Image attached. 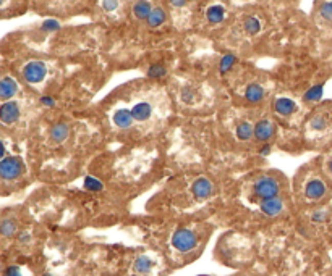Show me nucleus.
<instances>
[{
    "label": "nucleus",
    "mask_w": 332,
    "mask_h": 276,
    "mask_svg": "<svg viewBox=\"0 0 332 276\" xmlns=\"http://www.w3.org/2000/svg\"><path fill=\"white\" fill-rule=\"evenodd\" d=\"M279 192H280V183L271 174H262L253 183V195L258 197L259 200L279 195Z\"/></svg>",
    "instance_id": "1"
},
{
    "label": "nucleus",
    "mask_w": 332,
    "mask_h": 276,
    "mask_svg": "<svg viewBox=\"0 0 332 276\" xmlns=\"http://www.w3.org/2000/svg\"><path fill=\"white\" fill-rule=\"evenodd\" d=\"M172 245L175 250H179L182 254H187L193 250L198 245V238L191 230L188 228H180L173 233L172 236Z\"/></svg>",
    "instance_id": "2"
},
{
    "label": "nucleus",
    "mask_w": 332,
    "mask_h": 276,
    "mask_svg": "<svg viewBox=\"0 0 332 276\" xmlns=\"http://www.w3.org/2000/svg\"><path fill=\"white\" fill-rule=\"evenodd\" d=\"M25 173V163L18 157H5L0 160V178L5 181L18 180Z\"/></svg>",
    "instance_id": "3"
},
{
    "label": "nucleus",
    "mask_w": 332,
    "mask_h": 276,
    "mask_svg": "<svg viewBox=\"0 0 332 276\" xmlns=\"http://www.w3.org/2000/svg\"><path fill=\"white\" fill-rule=\"evenodd\" d=\"M47 74V65L41 60H31L23 66V78L29 84L41 83Z\"/></svg>",
    "instance_id": "4"
},
{
    "label": "nucleus",
    "mask_w": 332,
    "mask_h": 276,
    "mask_svg": "<svg viewBox=\"0 0 332 276\" xmlns=\"http://www.w3.org/2000/svg\"><path fill=\"white\" fill-rule=\"evenodd\" d=\"M284 199L280 195L269 197V199H262L259 200V210L262 215L269 216V218H274V216L280 215L284 210Z\"/></svg>",
    "instance_id": "5"
},
{
    "label": "nucleus",
    "mask_w": 332,
    "mask_h": 276,
    "mask_svg": "<svg viewBox=\"0 0 332 276\" xmlns=\"http://www.w3.org/2000/svg\"><path fill=\"white\" fill-rule=\"evenodd\" d=\"M191 192L198 200H204V199H208V197L212 195L214 184H212V181L209 178H206V176H200V178H196L193 181Z\"/></svg>",
    "instance_id": "6"
},
{
    "label": "nucleus",
    "mask_w": 332,
    "mask_h": 276,
    "mask_svg": "<svg viewBox=\"0 0 332 276\" xmlns=\"http://www.w3.org/2000/svg\"><path fill=\"white\" fill-rule=\"evenodd\" d=\"M327 194V186L323 180L313 178L305 184V197L309 200H321Z\"/></svg>",
    "instance_id": "7"
},
{
    "label": "nucleus",
    "mask_w": 332,
    "mask_h": 276,
    "mask_svg": "<svg viewBox=\"0 0 332 276\" xmlns=\"http://www.w3.org/2000/svg\"><path fill=\"white\" fill-rule=\"evenodd\" d=\"M19 115H21V110H19V105L13 101H5L0 107V121L5 124H13L19 120Z\"/></svg>",
    "instance_id": "8"
},
{
    "label": "nucleus",
    "mask_w": 332,
    "mask_h": 276,
    "mask_svg": "<svg viewBox=\"0 0 332 276\" xmlns=\"http://www.w3.org/2000/svg\"><path fill=\"white\" fill-rule=\"evenodd\" d=\"M276 133V126L271 120H261L255 124V130H253V137L259 142H266L269 141L272 136Z\"/></svg>",
    "instance_id": "9"
},
{
    "label": "nucleus",
    "mask_w": 332,
    "mask_h": 276,
    "mask_svg": "<svg viewBox=\"0 0 332 276\" xmlns=\"http://www.w3.org/2000/svg\"><path fill=\"white\" fill-rule=\"evenodd\" d=\"M70 136V124L67 121H58L55 123L51 130H49V137L54 144H62L68 139Z\"/></svg>",
    "instance_id": "10"
},
{
    "label": "nucleus",
    "mask_w": 332,
    "mask_h": 276,
    "mask_svg": "<svg viewBox=\"0 0 332 276\" xmlns=\"http://www.w3.org/2000/svg\"><path fill=\"white\" fill-rule=\"evenodd\" d=\"M112 121L117 128H120V130H128V128L133 126L135 118L131 115V110H128V108H119V110L114 112Z\"/></svg>",
    "instance_id": "11"
},
{
    "label": "nucleus",
    "mask_w": 332,
    "mask_h": 276,
    "mask_svg": "<svg viewBox=\"0 0 332 276\" xmlns=\"http://www.w3.org/2000/svg\"><path fill=\"white\" fill-rule=\"evenodd\" d=\"M131 115L135 118V121H148L151 115H152V105L148 101H141V102H136L131 107Z\"/></svg>",
    "instance_id": "12"
},
{
    "label": "nucleus",
    "mask_w": 332,
    "mask_h": 276,
    "mask_svg": "<svg viewBox=\"0 0 332 276\" xmlns=\"http://www.w3.org/2000/svg\"><path fill=\"white\" fill-rule=\"evenodd\" d=\"M18 92V84L12 76H5L0 80V98L2 101H10Z\"/></svg>",
    "instance_id": "13"
},
{
    "label": "nucleus",
    "mask_w": 332,
    "mask_h": 276,
    "mask_svg": "<svg viewBox=\"0 0 332 276\" xmlns=\"http://www.w3.org/2000/svg\"><path fill=\"white\" fill-rule=\"evenodd\" d=\"M297 104L289 97H279L274 102V112L280 116H290L295 112Z\"/></svg>",
    "instance_id": "14"
},
{
    "label": "nucleus",
    "mask_w": 332,
    "mask_h": 276,
    "mask_svg": "<svg viewBox=\"0 0 332 276\" xmlns=\"http://www.w3.org/2000/svg\"><path fill=\"white\" fill-rule=\"evenodd\" d=\"M151 10H152V5L149 0H136V2L133 4V8H131V12H133V16L136 19H140V21H146L151 13Z\"/></svg>",
    "instance_id": "15"
},
{
    "label": "nucleus",
    "mask_w": 332,
    "mask_h": 276,
    "mask_svg": "<svg viewBox=\"0 0 332 276\" xmlns=\"http://www.w3.org/2000/svg\"><path fill=\"white\" fill-rule=\"evenodd\" d=\"M264 89H262V86L258 84V83H251L247 86L245 89V98L250 102V104H258L261 102L262 98H264Z\"/></svg>",
    "instance_id": "16"
},
{
    "label": "nucleus",
    "mask_w": 332,
    "mask_h": 276,
    "mask_svg": "<svg viewBox=\"0 0 332 276\" xmlns=\"http://www.w3.org/2000/svg\"><path fill=\"white\" fill-rule=\"evenodd\" d=\"M152 267H154L152 259H149L148 255H140L133 263V271L138 273V274H148V273H151Z\"/></svg>",
    "instance_id": "17"
},
{
    "label": "nucleus",
    "mask_w": 332,
    "mask_h": 276,
    "mask_svg": "<svg viewBox=\"0 0 332 276\" xmlns=\"http://www.w3.org/2000/svg\"><path fill=\"white\" fill-rule=\"evenodd\" d=\"M206 19L211 24H219L226 19V8L222 5H211L206 12Z\"/></svg>",
    "instance_id": "18"
},
{
    "label": "nucleus",
    "mask_w": 332,
    "mask_h": 276,
    "mask_svg": "<svg viewBox=\"0 0 332 276\" xmlns=\"http://www.w3.org/2000/svg\"><path fill=\"white\" fill-rule=\"evenodd\" d=\"M146 23H148V26L151 29H156V28L162 26L165 23V12H164L161 7H152L148 19H146Z\"/></svg>",
    "instance_id": "19"
},
{
    "label": "nucleus",
    "mask_w": 332,
    "mask_h": 276,
    "mask_svg": "<svg viewBox=\"0 0 332 276\" xmlns=\"http://www.w3.org/2000/svg\"><path fill=\"white\" fill-rule=\"evenodd\" d=\"M327 126H329V118L324 113L315 115L309 121V130L313 133H324L327 130Z\"/></svg>",
    "instance_id": "20"
},
{
    "label": "nucleus",
    "mask_w": 332,
    "mask_h": 276,
    "mask_svg": "<svg viewBox=\"0 0 332 276\" xmlns=\"http://www.w3.org/2000/svg\"><path fill=\"white\" fill-rule=\"evenodd\" d=\"M262 28L261 19L256 16H247L243 19V31H245L248 36H256Z\"/></svg>",
    "instance_id": "21"
},
{
    "label": "nucleus",
    "mask_w": 332,
    "mask_h": 276,
    "mask_svg": "<svg viewBox=\"0 0 332 276\" xmlns=\"http://www.w3.org/2000/svg\"><path fill=\"white\" fill-rule=\"evenodd\" d=\"M318 18L326 24H332V0H323L318 5Z\"/></svg>",
    "instance_id": "22"
},
{
    "label": "nucleus",
    "mask_w": 332,
    "mask_h": 276,
    "mask_svg": "<svg viewBox=\"0 0 332 276\" xmlns=\"http://www.w3.org/2000/svg\"><path fill=\"white\" fill-rule=\"evenodd\" d=\"M253 130H255V126H251V123H248V121L238 123L237 128H235V136H237V139L241 141V142L250 141L251 137H253Z\"/></svg>",
    "instance_id": "23"
},
{
    "label": "nucleus",
    "mask_w": 332,
    "mask_h": 276,
    "mask_svg": "<svg viewBox=\"0 0 332 276\" xmlns=\"http://www.w3.org/2000/svg\"><path fill=\"white\" fill-rule=\"evenodd\" d=\"M323 92H324V86L323 84H315L313 87H309V89L305 92L303 98H305V102L308 104H315L318 102L321 97H323Z\"/></svg>",
    "instance_id": "24"
},
{
    "label": "nucleus",
    "mask_w": 332,
    "mask_h": 276,
    "mask_svg": "<svg viewBox=\"0 0 332 276\" xmlns=\"http://www.w3.org/2000/svg\"><path fill=\"white\" fill-rule=\"evenodd\" d=\"M18 231V224L15 220L12 218H7L4 221H0V234L4 236V238H12V236H15Z\"/></svg>",
    "instance_id": "25"
},
{
    "label": "nucleus",
    "mask_w": 332,
    "mask_h": 276,
    "mask_svg": "<svg viewBox=\"0 0 332 276\" xmlns=\"http://www.w3.org/2000/svg\"><path fill=\"white\" fill-rule=\"evenodd\" d=\"M235 63H237V57L233 55V54H226V55H224V57L220 58V63H219V73H220V74L229 73Z\"/></svg>",
    "instance_id": "26"
},
{
    "label": "nucleus",
    "mask_w": 332,
    "mask_h": 276,
    "mask_svg": "<svg viewBox=\"0 0 332 276\" xmlns=\"http://www.w3.org/2000/svg\"><path fill=\"white\" fill-rule=\"evenodd\" d=\"M165 74H167V68L162 63H154L148 68V78L151 80H162Z\"/></svg>",
    "instance_id": "27"
},
{
    "label": "nucleus",
    "mask_w": 332,
    "mask_h": 276,
    "mask_svg": "<svg viewBox=\"0 0 332 276\" xmlns=\"http://www.w3.org/2000/svg\"><path fill=\"white\" fill-rule=\"evenodd\" d=\"M84 189L91 191V192H99V191L104 189V184H102V181L94 178V176H86V178H84Z\"/></svg>",
    "instance_id": "28"
},
{
    "label": "nucleus",
    "mask_w": 332,
    "mask_h": 276,
    "mask_svg": "<svg viewBox=\"0 0 332 276\" xmlns=\"http://www.w3.org/2000/svg\"><path fill=\"white\" fill-rule=\"evenodd\" d=\"M329 220V212L326 209H318L311 213V221L313 223H326Z\"/></svg>",
    "instance_id": "29"
},
{
    "label": "nucleus",
    "mask_w": 332,
    "mask_h": 276,
    "mask_svg": "<svg viewBox=\"0 0 332 276\" xmlns=\"http://www.w3.org/2000/svg\"><path fill=\"white\" fill-rule=\"evenodd\" d=\"M194 98H196V91H194L191 86H185L182 89V101L185 104H193Z\"/></svg>",
    "instance_id": "30"
},
{
    "label": "nucleus",
    "mask_w": 332,
    "mask_h": 276,
    "mask_svg": "<svg viewBox=\"0 0 332 276\" xmlns=\"http://www.w3.org/2000/svg\"><path fill=\"white\" fill-rule=\"evenodd\" d=\"M41 29L44 33H55L60 29V23H58L57 19H46L41 24Z\"/></svg>",
    "instance_id": "31"
},
{
    "label": "nucleus",
    "mask_w": 332,
    "mask_h": 276,
    "mask_svg": "<svg viewBox=\"0 0 332 276\" xmlns=\"http://www.w3.org/2000/svg\"><path fill=\"white\" fill-rule=\"evenodd\" d=\"M101 7L105 13H114L117 8H119V0H102Z\"/></svg>",
    "instance_id": "32"
},
{
    "label": "nucleus",
    "mask_w": 332,
    "mask_h": 276,
    "mask_svg": "<svg viewBox=\"0 0 332 276\" xmlns=\"http://www.w3.org/2000/svg\"><path fill=\"white\" fill-rule=\"evenodd\" d=\"M41 105L42 107H46V108H52V107H55V98L54 97H51V95H42L41 97Z\"/></svg>",
    "instance_id": "33"
},
{
    "label": "nucleus",
    "mask_w": 332,
    "mask_h": 276,
    "mask_svg": "<svg viewBox=\"0 0 332 276\" xmlns=\"http://www.w3.org/2000/svg\"><path fill=\"white\" fill-rule=\"evenodd\" d=\"M4 276H23L21 274V270L16 265H12V267H8L5 271H4Z\"/></svg>",
    "instance_id": "34"
},
{
    "label": "nucleus",
    "mask_w": 332,
    "mask_h": 276,
    "mask_svg": "<svg viewBox=\"0 0 332 276\" xmlns=\"http://www.w3.org/2000/svg\"><path fill=\"white\" fill-rule=\"evenodd\" d=\"M29 241H31V234H29L28 231H23V233L18 234V242L19 244H28Z\"/></svg>",
    "instance_id": "35"
},
{
    "label": "nucleus",
    "mask_w": 332,
    "mask_h": 276,
    "mask_svg": "<svg viewBox=\"0 0 332 276\" xmlns=\"http://www.w3.org/2000/svg\"><path fill=\"white\" fill-rule=\"evenodd\" d=\"M271 152H272V145H271V144L264 142V144L261 145V149H259V155H261V157H268Z\"/></svg>",
    "instance_id": "36"
},
{
    "label": "nucleus",
    "mask_w": 332,
    "mask_h": 276,
    "mask_svg": "<svg viewBox=\"0 0 332 276\" xmlns=\"http://www.w3.org/2000/svg\"><path fill=\"white\" fill-rule=\"evenodd\" d=\"M169 4L173 8H183L185 5L188 4V0H169Z\"/></svg>",
    "instance_id": "37"
},
{
    "label": "nucleus",
    "mask_w": 332,
    "mask_h": 276,
    "mask_svg": "<svg viewBox=\"0 0 332 276\" xmlns=\"http://www.w3.org/2000/svg\"><path fill=\"white\" fill-rule=\"evenodd\" d=\"M2 159H5V145H4V142L0 141V160Z\"/></svg>",
    "instance_id": "38"
},
{
    "label": "nucleus",
    "mask_w": 332,
    "mask_h": 276,
    "mask_svg": "<svg viewBox=\"0 0 332 276\" xmlns=\"http://www.w3.org/2000/svg\"><path fill=\"white\" fill-rule=\"evenodd\" d=\"M327 173L332 176V159H329V162H327Z\"/></svg>",
    "instance_id": "39"
},
{
    "label": "nucleus",
    "mask_w": 332,
    "mask_h": 276,
    "mask_svg": "<svg viewBox=\"0 0 332 276\" xmlns=\"http://www.w3.org/2000/svg\"><path fill=\"white\" fill-rule=\"evenodd\" d=\"M42 276H54V274H52V273H44Z\"/></svg>",
    "instance_id": "40"
},
{
    "label": "nucleus",
    "mask_w": 332,
    "mask_h": 276,
    "mask_svg": "<svg viewBox=\"0 0 332 276\" xmlns=\"http://www.w3.org/2000/svg\"><path fill=\"white\" fill-rule=\"evenodd\" d=\"M4 2H5V0H0V5H2V4H4Z\"/></svg>",
    "instance_id": "41"
}]
</instances>
